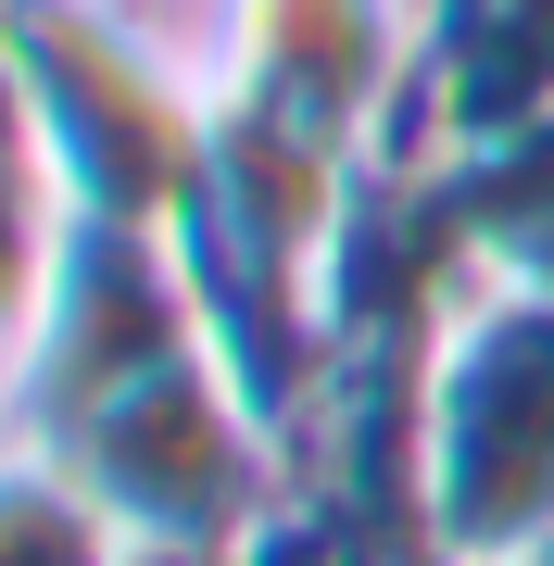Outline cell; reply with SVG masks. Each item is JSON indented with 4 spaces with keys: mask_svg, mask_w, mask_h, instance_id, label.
Instances as JSON below:
<instances>
[{
    "mask_svg": "<svg viewBox=\"0 0 554 566\" xmlns=\"http://www.w3.org/2000/svg\"><path fill=\"white\" fill-rule=\"evenodd\" d=\"M404 479L453 566L554 542V277L492 264L416 315L404 340Z\"/></svg>",
    "mask_w": 554,
    "mask_h": 566,
    "instance_id": "1",
    "label": "cell"
},
{
    "mask_svg": "<svg viewBox=\"0 0 554 566\" xmlns=\"http://www.w3.org/2000/svg\"><path fill=\"white\" fill-rule=\"evenodd\" d=\"M441 0H240V102L404 177L429 151Z\"/></svg>",
    "mask_w": 554,
    "mask_h": 566,
    "instance_id": "2",
    "label": "cell"
},
{
    "mask_svg": "<svg viewBox=\"0 0 554 566\" xmlns=\"http://www.w3.org/2000/svg\"><path fill=\"white\" fill-rule=\"evenodd\" d=\"M0 453H13V390H0Z\"/></svg>",
    "mask_w": 554,
    "mask_h": 566,
    "instance_id": "3",
    "label": "cell"
}]
</instances>
